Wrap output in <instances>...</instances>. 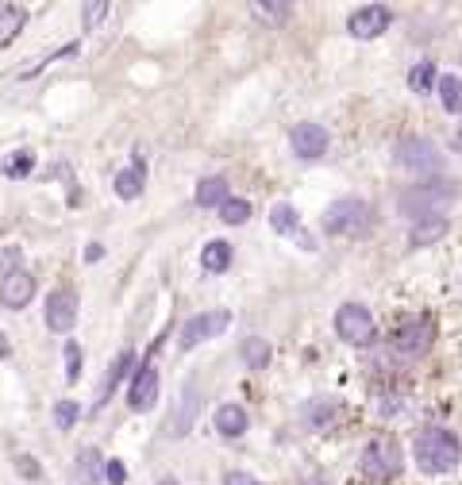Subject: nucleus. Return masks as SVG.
Instances as JSON below:
<instances>
[{
  "label": "nucleus",
  "mask_w": 462,
  "mask_h": 485,
  "mask_svg": "<svg viewBox=\"0 0 462 485\" xmlns=\"http://www.w3.org/2000/svg\"><path fill=\"white\" fill-rule=\"evenodd\" d=\"M451 150H455V155H462V127H458L455 139H451Z\"/></svg>",
  "instance_id": "obj_37"
},
{
  "label": "nucleus",
  "mask_w": 462,
  "mask_h": 485,
  "mask_svg": "<svg viewBox=\"0 0 462 485\" xmlns=\"http://www.w3.org/2000/svg\"><path fill=\"white\" fill-rule=\"evenodd\" d=\"M447 235V220L443 216H428V220H416L413 227V247H424V242H435Z\"/></svg>",
  "instance_id": "obj_23"
},
{
  "label": "nucleus",
  "mask_w": 462,
  "mask_h": 485,
  "mask_svg": "<svg viewBox=\"0 0 462 485\" xmlns=\"http://www.w3.org/2000/svg\"><path fill=\"white\" fill-rule=\"evenodd\" d=\"M401 466H405V458H401V447H397L393 439H370L366 443V451H363V470L370 478H397L401 474Z\"/></svg>",
  "instance_id": "obj_6"
},
{
  "label": "nucleus",
  "mask_w": 462,
  "mask_h": 485,
  "mask_svg": "<svg viewBox=\"0 0 462 485\" xmlns=\"http://www.w3.org/2000/svg\"><path fill=\"white\" fill-rule=\"evenodd\" d=\"M331 413H339V404H336V401H312V404H308V424H312V428L328 424Z\"/></svg>",
  "instance_id": "obj_29"
},
{
  "label": "nucleus",
  "mask_w": 462,
  "mask_h": 485,
  "mask_svg": "<svg viewBox=\"0 0 462 485\" xmlns=\"http://www.w3.org/2000/svg\"><path fill=\"white\" fill-rule=\"evenodd\" d=\"M397 162L405 166L408 174H424V177H435L443 170V150L424 135H408L397 143Z\"/></svg>",
  "instance_id": "obj_3"
},
{
  "label": "nucleus",
  "mask_w": 462,
  "mask_h": 485,
  "mask_svg": "<svg viewBox=\"0 0 462 485\" xmlns=\"http://www.w3.org/2000/svg\"><path fill=\"white\" fill-rule=\"evenodd\" d=\"M197 404H201L197 389L185 386V389H182V397H177V408H174V424H170L174 436H185V431L192 428V420H197Z\"/></svg>",
  "instance_id": "obj_16"
},
{
  "label": "nucleus",
  "mask_w": 462,
  "mask_h": 485,
  "mask_svg": "<svg viewBox=\"0 0 462 485\" xmlns=\"http://www.w3.org/2000/svg\"><path fill=\"white\" fill-rule=\"evenodd\" d=\"M328 132L320 123H297L289 132V147H293V155L304 158V162H312V158H324L328 155Z\"/></svg>",
  "instance_id": "obj_9"
},
{
  "label": "nucleus",
  "mask_w": 462,
  "mask_h": 485,
  "mask_svg": "<svg viewBox=\"0 0 462 485\" xmlns=\"http://www.w3.org/2000/svg\"><path fill=\"white\" fill-rule=\"evenodd\" d=\"M77 324V293L73 289H55L47 297V328L50 331H70Z\"/></svg>",
  "instance_id": "obj_12"
},
{
  "label": "nucleus",
  "mask_w": 462,
  "mask_h": 485,
  "mask_svg": "<svg viewBox=\"0 0 462 485\" xmlns=\"http://www.w3.org/2000/svg\"><path fill=\"white\" fill-rule=\"evenodd\" d=\"M132 366H135V354H132V351H124L120 359L112 362V370H108V378H105V389H100V401H97V404H105V401L112 397V393L120 389V378H127V374H132Z\"/></svg>",
  "instance_id": "obj_21"
},
{
  "label": "nucleus",
  "mask_w": 462,
  "mask_h": 485,
  "mask_svg": "<svg viewBox=\"0 0 462 485\" xmlns=\"http://www.w3.org/2000/svg\"><path fill=\"white\" fill-rule=\"evenodd\" d=\"M336 331L343 343H351V347H366V343H374L378 328H374V316H370L366 304H339L336 312Z\"/></svg>",
  "instance_id": "obj_5"
},
{
  "label": "nucleus",
  "mask_w": 462,
  "mask_h": 485,
  "mask_svg": "<svg viewBox=\"0 0 462 485\" xmlns=\"http://www.w3.org/2000/svg\"><path fill=\"white\" fill-rule=\"evenodd\" d=\"M154 401H158V370H154V362H143L135 370L132 386H127V404L135 413H147V408H154Z\"/></svg>",
  "instance_id": "obj_10"
},
{
  "label": "nucleus",
  "mask_w": 462,
  "mask_h": 485,
  "mask_svg": "<svg viewBox=\"0 0 462 485\" xmlns=\"http://www.w3.org/2000/svg\"><path fill=\"white\" fill-rule=\"evenodd\" d=\"M201 262H204V270L209 274H224L227 266H231V247L224 239H212V242H204V254H201Z\"/></svg>",
  "instance_id": "obj_19"
},
{
  "label": "nucleus",
  "mask_w": 462,
  "mask_h": 485,
  "mask_svg": "<svg viewBox=\"0 0 462 485\" xmlns=\"http://www.w3.org/2000/svg\"><path fill=\"white\" fill-rule=\"evenodd\" d=\"M112 189H116V197H120V200H135V197L147 189V170H143V162H132L127 170L116 174Z\"/></svg>",
  "instance_id": "obj_14"
},
{
  "label": "nucleus",
  "mask_w": 462,
  "mask_h": 485,
  "mask_svg": "<svg viewBox=\"0 0 462 485\" xmlns=\"http://www.w3.org/2000/svg\"><path fill=\"white\" fill-rule=\"evenodd\" d=\"M462 458V447H458V436L447 428H424L416 436V463L424 474H447L455 470Z\"/></svg>",
  "instance_id": "obj_1"
},
{
  "label": "nucleus",
  "mask_w": 462,
  "mask_h": 485,
  "mask_svg": "<svg viewBox=\"0 0 462 485\" xmlns=\"http://www.w3.org/2000/svg\"><path fill=\"white\" fill-rule=\"evenodd\" d=\"M20 270V247H4L0 251V274H16Z\"/></svg>",
  "instance_id": "obj_33"
},
{
  "label": "nucleus",
  "mask_w": 462,
  "mask_h": 485,
  "mask_svg": "<svg viewBox=\"0 0 462 485\" xmlns=\"http://www.w3.org/2000/svg\"><path fill=\"white\" fill-rule=\"evenodd\" d=\"M66 378L70 381L81 378V347L77 343H66Z\"/></svg>",
  "instance_id": "obj_31"
},
{
  "label": "nucleus",
  "mask_w": 462,
  "mask_h": 485,
  "mask_svg": "<svg viewBox=\"0 0 462 485\" xmlns=\"http://www.w3.org/2000/svg\"><path fill=\"white\" fill-rule=\"evenodd\" d=\"M239 354H243V362H247L251 370H262V366L270 362V343L259 339V336H251V339H243Z\"/></svg>",
  "instance_id": "obj_25"
},
{
  "label": "nucleus",
  "mask_w": 462,
  "mask_h": 485,
  "mask_svg": "<svg viewBox=\"0 0 462 485\" xmlns=\"http://www.w3.org/2000/svg\"><path fill=\"white\" fill-rule=\"evenodd\" d=\"M158 485H182V481H177V478H162Z\"/></svg>",
  "instance_id": "obj_39"
},
{
  "label": "nucleus",
  "mask_w": 462,
  "mask_h": 485,
  "mask_svg": "<svg viewBox=\"0 0 462 485\" xmlns=\"http://www.w3.org/2000/svg\"><path fill=\"white\" fill-rule=\"evenodd\" d=\"M224 485H262L259 478H251L247 470H231V474L224 478Z\"/></svg>",
  "instance_id": "obj_35"
},
{
  "label": "nucleus",
  "mask_w": 462,
  "mask_h": 485,
  "mask_svg": "<svg viewBox=\"0 0 462 485\" xmlns=\"http://www.w3.org/2000/svg\"><path fill=\"white\" fill-rule=\"evenodd\" d=\"M220 220L224 224H247L251 220V200H243V197H227L224 204H220Z\"/></svg>",
  "instance_id": "obj_27"
},
{
  "label": "nucleus",
  "mask_w": 462,
  "mask_h": 485,
  "mask_svg": "<svg viewBox=\"0 0 462 485\" xmlns=\"http://www.w3.org/2000/svg\"><path fill=\"white\" fill-rule=\"evenodd\" d=\"M4 354H8V339L0 336V359H4Z\"/></svg>",
  "instance_id": "obj_38"
},
{
  "label": "nucleus",
  "mask_w": 462,
  "mask_h": 485,
  "mask_svg": "<svg viewBox=\"0 0 462 485\" xmlns=\"http://www.w3.org/2000/svg\"><path fill=\"white\" fill-rule=\"evenodd\" d=\"M440 100H443V108L451 112V116L462 112V78L458 73H443L440 78Z\"/></svg>",
  "instance_id": "obj_22"
},
{
  "label": "nucleus",
  "mask_w": 462,
  "mask_h": 485,
  "mask_svg": "<svg viewBox=\"0 0 462 485\" xmlns=\"http://www.w3.org/2000/svg\"><path fill=\"white\" fill-rule=\"evenodd\" d=\"M227 324H231V312H224V309L192 316V320H185V328H182V347L189 351V347H197V343H204V339H216L220 331H227Z\"/></svg>",
  "instance_id": "obj_7"
},
{
  "label": "nucleus",
  "mask_w": 462,
  "mask_h": 485,
  "mask_svg": "<svg viewBox=\"0 0 462 485\" xmlns=\"http://www.w3.org/2000/svg\"><path fill=\"white\" fill-rule=\"evenodd\" d=\"M247 408H239V404H220L216 408V431L220 436H227V439H235V436H243L247 431Z\"/></svg>",
  "instance_id": "obj_15"
},
{
  "label": "nucleus",
  "mask_w": 462,
  "mask_h": 485,
  "mask_svg": "<svg viewBox=\"0 0 462 485\" xmlns=\"http://www.w3.org/2000/svg\"><path fill=\"white\" fill-rule=\"evenodd\" d=\"M270 227H274V232H281V235H297L301 232V216H297V208H293V204H274V208H270Z\"/></svg>",
  "instance_id": "obj_18"
},
{
  "label": "nucleus",
  "mask_w": 462,
  "mask_h": 485,
  "mask_svg": "<svg viewBox=\"0 0 462 485\" xmlns=\"http://www.w3.org/2000/svg\"><path fill=\"white\" fill-rule=\"evenodd\" d=\"M77 413H81V408H77L73 401H58V404H55V428H62V431H66V428H73Z\"/></svg>",
  "instance_id": "obj_30"
},
{
  "label": "nucleus",
  "mask_w": 462,
  "mask_h": 485,
  "mask_svg": "<svg viewBox=\"0 0 462 485\" xmlns=\"http://www.w3.org/2000/svg\"><path fill=\"white\" fill-rule=\"evenodd\" d=\"M105 12H108L105 0H97V4H85V28H97V23L105 20Z\"/></svg>",
  "instance_id": "obj_34"
},
{
  "label": "nucleus",
  "mask_w": 462,
  "mask_h": 485,
  "mask_svg": "<svg viewBox=\"0 0 462 485\" xmlns=\"http://www.w3.org/2000/svg\"><path fill=\"white\" fill-rule=\"evenodd\" d=\"M374 224V212L363 197H343L324 212V232L331 235H366Z\"/></svg>",
  "instance_id": "obj_2"
},
{
  "label": "nucleus",
  "mask_w": 462,
  "mask_h": 485,
  "mask_svg": "<svg viewBox=\"0 0 462 485\" xmlns=\"http://www.w3.org/2000/svg\"><path fill=\"white\" fill-rule=\"evenodd\" d=\"M31 297H35V277L28 270H16L0 282V301L8 309H23V304H31Z\"/></svg>",
  "instance_id": "obj_13"
},
{
  "label": "nucleus",
  "mask_w": 462,
  "mask_h": 485,
  "mask_svg": "<svg viewBox=\"0 0 462 485\" xmlns=\"http://www.w3.org/2000/svg\"><path fill=\"white\" fill-rule=\"evenodd\" d=\"M231 193H227V177H204V182L197 185V204L201 208H220V204L227 200Z\"/></svg>",
  "instance_id": "obj_17"
},
{
  "label": "nucleus",
  "mask_w": 462,
  "mask_h": 485,
  "mask_svg": "<svg viewBox=\"0 0 462 485\" xmlns=\"http://www.w3.org/2000/svg\"><path fill=\"white\" fill-rule=\"evenodd\" d=\"M432 339H435V324L432 320H405L401 328H397V336H393V347L401 351V354H424L432 347Z\"/></svg>",
  "instance_id": "obj_11"
},
{
  "label": "nucleus",
  "mask_w": 462,
  "mask_h": 485,
  "mask_svg": "<svg viewBox=\"0 0 462 485\" xmlns=\"http://www.w3.org/2000/svg\"><path fill=\"white\" fill-rule=\"evenodd\" d=\"M105 481L108 485H124L127 481V466L120 463V458H108V463H105Z\"/></svg>",
  "instance_id": "obj_32"
},
{
  "label": "nucleus",
  "mask_w": 462,
  "mask_h": 485,
  "mask_svg": "<svg viewBox=\"0 0 462 485\" xmlns=\"http://www.w3.org/2000/svg\"><path fill=\"white\" fill-rule=\"evenodd\" d=\"M251 12H254V16H259L262 23H286V20L293 16V4H286V0H278V4H274V0H254Z\"/></svg>",
  "instance_id": "obj_24"
},
{
  "label": "nucleus",
  "mask_w": 462,
  "mask_h": 485,
  "mask_svg": "<svg viewBox=\"0 0 462 485\" xmlns=\"http://www.w3.org/2000/svg\"><path fill=\"white\" fill-rule=\"evenodd\" d=\"M458 193V185L451 182H432V185H416V189H405L401 200H397V208L405 216H416V220H428L432 208H440L443 200H451Z\"/></svg>",
  "instance_id": "obj_4"
},
{
  "label": "nucleus",
  "mask_w": 462,
  "mask_h": 485,
  "mask_svg": "<svg viewBox=\"0 0 462 485\" xmlns=\"http://www.w3.org/2000/svg\"><path fill=\"white\" fill-rule=\"evenodd\" d=\"M393 23V12L385 4H366L351 12V20H346V31L355 35V39H378V35Z\"/></svg>",
  "instance_id": "obj_8"
},
{
  "label": "nucleus",
  "mask_w": 462,
  "mask_h": 485,
  "mask_svg": "<svg viewBox=\"0 0 462 485\" xmlns=\"http://www.w3.org/2000/svg\"><path fill=\"white\" fill-rule=\"evenodd\" d=\"M23 23H28V12H23L20 4H0V43L16 39Z\"/></svg>",
  "instance_id": "obj_20"
},
{
  "label": "nucleus",
  "mask_w": 462,
  "mask_h": 485,
  "mask_svg": "<svg viewBox=\"0 0 462 485\" xmlns=\"http://www.w3.org/2000/svg\"><path fill=\"white\" fill-rule=\"evenodd\" d=\"M35 170V155L28 147H20V150H12V155L4 158V174L12 177V182H20V177H28Z\"/></svg>",
  "instance_id": "obj_26"
},
{
  "label": "nucleus",
  "mask_w": 462,
  "mask_h": 485,
  "mask_svg": "<svg viewBox=\"0 0 462 485\" xmlns=\"http://www.w3.org/2000/svg\"><path fill=\"white\" fill-rule=\"evenodd\" d=\"M432 81H435V66H432V62H416L413 73H408V85H413L416 93H428Z\"/></svg>",
  "instance_id": "obj_28"
},
{
  "label": "nucleus",
  "mask_w": 462,
  "mask_h": 485,
  "mask_svg": "<svg viewBox=\"0 0 462 485\" xmlns=\"http://www.w3.org/2000/svg\"><path fill=\"white\" fill-rule=\"evenodd\" d=\"M100 254H105V247H100V242H93V247H85V259H89V262H97Z\"/></svg>",
  "instance_id": "obj_36"
}]
</instances>
